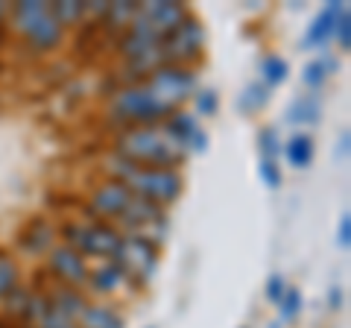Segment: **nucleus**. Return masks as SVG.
Returning <instances> with one entry per match:
<instances>
[{
  "mask_svg": "<svg viewBox=\"0 0 351 328\" xmlns=\"http://www.w3.org/2000/svg\"><path fill=\"white\" fill-rule=\"evenodd\" d=\"M348 141H351V132L346 129L343 138H339V147H337V156H339V159H346V156H348Z\"/></svg>",
  "mask_w": 351,
  "mask_h": 328,
  "instance_id": "34",
  "label": "nucleus"
},
{
  "mask_svg": "<svg viewBox=\"0 0 351 328\" xmlns=\"http://www.w3.org/2000/svg\"><path fill=\"white\" fill-rule=\"evenodd\" d=\"M290 76V65L287 59L276 56V53H269V56H263L261 62V82L267 85V89H276V85H281L284 80Z\"/></svg>",
  "mask_w": 351,
  "mask_h": 328,
  "instance_id": "19",
  "label": "nucleus"
},
{
  "mask_svg": "<svg viewBox=\"0 0 351 328\" xmlns=\"http://www.w3.org/2000/svg\"><path fill=\"white\" fill-rule=\"evenodd\" d=\"M88 284L97 293H114L120 284H126V272L120 270L114 261H106L97 270H88Z\"/></svg>",
  "mask_w": 351,
  "mask_h": 328,
  "instance_id": "15",
  "label": "nucleus"
},
{
  "mask_svg": "<svg viewBox=\"0 0 351 328\" xmlns=\"http://www.w3.org/2000/svg\"><path fill=\"white\" fill-rule=\"evenodd\" d=\"M161 129H164V132H167L184 152H188L191 141L196 138V132H199V124H196V117L188 115V112H173L167 120H164Z\"/></svg>",
  "mask_w": 351,
  "mask_h": 328,
  "instance_id": "13",
  "label": "nucleus"
},
{
  "mask_svg": "<svg viewBox=\"0 0 351 328\" xmlns=\"http://www.w3.org/2000/svg\"><path fill=\"white\" fill-rule=\"evenodd\" d=\"M337 244L339 246H348L351 244V217H348V211L339 217V229H337Z\"/></svg>",
  "mask_w": 351,
  "mask_h": 328,
  "instance_id": "32",
  "label": "nucleus"
},
{
  "mask_svg": "<svg viewBox=\"0 0 351 328\" xmlns=\"http://www.w3.org/2000/svg\"><path fill=\"white\" fill-rule=\"evenodd\" d=\"M319 117H322V106H319V97L316 94L295 97V100L287 106V124L311 126V124H319Z\"/></svg>",
  "mask_w": 351,
  "mask_h": 328,
  "instance_id": "14",
  "label": "nucleus"
},
{
  "mask_svg": "<svg viewBox=\"0 0 351 328\" xmlns=\"http://www.w3.org/2000/svg\"><path fill=\"white\" fill-rule=\"evenodd\" d=\"M193 106H196V115L211 117L217 112V106H219V97H217L214 89H199L193 94Z\"/></svg>",
  "mask_w": 351,
  "mask_h": 328,
  "instance_id": "26",
  "label": "nucleus"
},
{
  "mask_svg": "<svg viewBox=\"0 0 351 328\" xmlns=\"http://www.w3.org/2000/svg\"><path fill=\"white\" fill-rule=\"evenodd\" d=\"M334 71H337V62H334L331 56H322V59H313V62L304 65L302 80H304L307 89H319V85H322Z\"/></svg>",
  "mask_w": 351,
  "mask_h": 328,
  "instance_id": "21",
  "label": "nucleus"
},
{
  "mask_svg": "<svg viewBox=\"0 0 351 328\" xmlns=\"http://www.w3.org/2000/svg\"><path fill=\"white\" fill-rule=\"evenodd\" d=\"M114 152L120 159L138 164V167H156V170H173L188 156L161 126H129L117 138Z\"/></svg>",
  "mask_w": 351,
  "mask_h": 328,
  "instance_id": "2",
  "label": "nucleus"
},
{
  "mask_svg": "<svg viewBox=\"0 0 351 328\" xmlns=\"http://www.w3.org/2000/svg\"><path fill=\"white\" fill-rule=\"evenodd\" d=\"M284 290H287V281H284V276H269V281H267V299L269 302H281V296H284Z\"/></svg>",
  "mask_w": 351,
  "mask_h": 328,
  "instance_id": "31",
  "label": "nucleus"
},
{
  "mask_svg": "<svg viewBox=\"0 0 351 328\" xmlns=\"http://www.w3.org/2000/svg\"><path fill=\"white\" fill-rule=\"evenodd\" d=\"M91 209L97 214L117 220L120 226L129 229V235L138 232H152V226L164 223V209L152 205L147 200H141L138 194H132L126 185H120L114 179H108L103 185H97L91 194Z\"/></svg>",
  "mask_w": 351,
  "mask_h": 328,
  "instance_id": "1",
  "label": "nucleus"
},
{
  "mask_svg": "<svg viewBox=\"0 0 351 328\" xmlns=\"http://www.w3.org/2000/svg\"><path fill=\"white\" fill-rule=\"evenodd\" d=\"M50 270L53 276L64 281V288H82L88 281V261L71 246H53L50 249Z\"/></svg>",
  "mask_w": 351,
  "mask_h": 328,
  "instance_id": "11",
  "label": "nucleus"
},
{
  "mask_svg": "<svg viewBox=\"0 0 351 328\" xmlns=\"http://www.w3.org/2000/svg\"><path fill=\"white\" fill-rule=\"evenodd\" d=\"M112 115H114V120L129 124V126H158L173 112L161 100H156L144 85H132V89H123L114 94Z\"/></svg>",
  "mask_w": 351,
  "mask_h": 328,
  "instance_id": "5",
  "label": "nucleus"
},
{
  "mask_svg": "<svg viewBox=\"0 0 351 328\" xmlns=\"http://www.w3.org/2000/svg\"><path fill=\"white\" fill-rule=\"evenodd\" d=\"M328 302H331V308H334V311H339V305H343V290H339L337 284L331 288V293H328Z\"/></svg>",
  "mask_w": 351,
  "mask_h": 328,
  "instance_id": "33",
  "label": "nucleus"
},
{
  "mask_svg": "<svg viewBox=\"0 0 351 328\" xmlns=\"http://www.w3.org/2000/svg\"><path fill=\"white\" fill-rule=\"evenodd\" d=\"M108 173H112V179L126 185L132 194H138L141 200H147L152 205H170L179 200L182 194V176L176 170H156V167H138V164H132L126 159H120L117 152L108 161Z\"/></svg>",
  "mask_w": 351,
  "mask_h": 328,
  "instance_id": "3",
  "label": "nucleus"
},
{
  "mask_svg": "<svg viewBox=\"0 0 351 328\" xmlns=\"http://www.w3.org/2000/svg\"><path fill=\"white\" fill-rule=\"evenodd\" d=\"M15 30L24 36V41L32 50H53L59 47L64 27L53 15L50 3H38V0H24V3L12 6Z\"/></svg>",
  "mask_w": 351,
  "mask_h": 328,
  "instance_id": "4",
  "label": "nucleus"
},
{
  "mask_svg": "<svg viewBox=\"0 0 351 328\" xmlns=\"http://www.w3.org/2000/svg\"><path fill=\"white\" fill-rule=\"evenodd\" d=\"M53 15H56V21L62 27L68 24H76V21L85 18V3H76V0H64V3H50Z\"/></svg>",
  "mask_w": 351,
  "mask_h": 328,
  "instance_id": "24",
  "label": "nucleus"
},
{
  "mask_svg": "<svg viewBox=\"0 0 351 328\" xmlns=\"http://www.w3.org/2000/svg\"><path fill=\"white\" fill-rule=\"evenodd\" d=\"M343 9H346V6L337 3V0L325 3V9L311 21V27H307V32H304V41H302L304 50H319V47L328 45V38L334 36V24H337V18H339V12H343Z\"/></svg>",
  "mask_w": 351,
  "mask_h": 328,
  "instance_id": "12",
  "label": "nucleus"
},
{
  "mask_svg": "<svg viewBox=\"0 0 351 328\" xmlns=\"http://www.w3.org/2000/svg\"><path fill=\"white\" fill-rule=\"evenodd\" d=\"M112 261L126 272V279H135L138 284H147L152 279V272H156L158 249L149 237L123 235L120 237V246H117V255Z\"/></svg>",
  "mask_w": 351,
  "mask_h": 328,
  "instance_id": "9",
  "label": "nucleus"
},
{
  "mask_svg": "<svg viewBox=\"0 0 351 328\" xmlns=\"http://www.w3.org/2000/svg\"><path fill=\"white\" fill-rule=\"evenodd\" d=\"M188 15L191 12L182 3H167V0H161V3H141L129 24V32H138V36L161 45Z\"/></svg>",
  "mask_w": 351,
  "mask_h": 328,
  "instance_id": "6",
  "label": "nucleus"
},
{
  "mask_svg": "<svg viewBox=\"0 0 351 328\" xmlns=\"http://www.w3.org/2000/svg\"><path fill=\"white\" fill-rule=\"evenodd\" d=\"M21 244H24L29 253H41V249H47V246L53 244V229L44 223V220H36L29 232L21 237Z\"/></svg>",
  "mask_w": 351,
  "mask_h": 328,
  "instance_id": "23",
  "label": "nucleus"
},
{
  "mask_svg": "<svg viewBox=\"0 0 351 328\" xmlns=\"http://www.w3.org/2000/svg\"><path fill=\"white\" fill-rule=\"evenodd\" d=\"M62 235H64V246L76 249L80 255H97V258H114L120 237H123L117 229L106 223H68L62 229Z\"/></svg>",
  "mask_w": 351,
  "mask_h": 328,
  "instance_id": "7",
  "label": "nucleus"
},
{
  "mask_svg": "<svg viewBox=\"0 0 351 328\" xmlns=\"http://www.w3.org/2000/svg\"><path fill=\"white\" fill-rule=\"evenodd\" d=\"M278 305H281V316H284V320H295L299 311H302V290L299 288H287Z\"/></svg>",
  "mask_w": 351,
  "mask_h": 328,
  "instance_id": "27",
  "label": "nucleus"
},
{
  "mask_svg": "<svg viewBox=\"0 0 351 328\" xmlns=\"http://www.w3.org/2000/svg\"><path fill=\"white\" fill-rule=\"evenodd\" d=\"M76 328H123V316L108 305H88L76 320Z\"/></svg>",
  "mask_w": 351,
  "mask_h": 328,
  "instance_id": "16",
  "label": "nucleus"
},
{
  "mask_svg": "<svg viewBox=\"0 0 351 328\" xmlns=\"http://www.w3.org/2000/svg\"><path fill=\"white\" fill-rule=\"evenodd\" d=\"M334 38L339 41V50H348L351 47V12H348V6L339 12L337 18V24H334Z\"/></svg>",
  "mask_w": 351,
  "mask_h": 328,
  "instance_id": "28",
  "label": "nucleus"
},
{
  "mask_svg": "<svg viewBox=\"0 0 351 328\" xmlns=\"http://www.w3.org/2000/svg\"><path fill=\"white\" fill-rule=\"evenodd\" d=\"M202 41H205L202 24L193 15H188L167 38L161 41L164 65H182V68H188L191 62H196L202 56Z\"/></svg>",
  "mask_w": 351,
  "mask_h": 328,
  "instance_id": "10",
  "label": "nucleus"
},
{
  "mask_svg": "<svg viewBox=\"0 0 351 328\" xmlns=\"http://www.w3.org/2000/svg\"><path fill=\"white\" fill-rule=\"evenodd\" d=\"M144 89L167 106L170 112H176L188 97L196 94V76L191 68H182V65H164V68L149 73Z\"/></svg>",
  "mask_w": 351,
  "mask_h": 328,
  "instance_id": "8",
  "label": "nucleus"
},
{
  "mask_svg": "<svg viewBox=\"0 0 351 328\" xmlns=\"http://www.w3.org/2000/svg\"><path fill=\"white\" fill-rule=\"evenodd\" d=\"M261 179L267 182L272 191L281 188V170H278V164L269 161V159H261Z\"/></svg>",
  "mask_w": 351,
  "mask_h": 328,
  "instance_id": "30",
  "label": "nucleus"
},
{
  "mask_svg": "<svg viewBox=\"0 0 351 328\" xmlns=\"http://www.w3.org/2000/svg\"><path fill=\"white\" fill-rule=\"evenodd\" d=\"M267 103H269V89L263 82H252V85H246V89H243V94H240L237 108H240V112H246V115H255Z\"/></svg>",
  "mask_w": 351,
  "mask_h": 328,
  "instance_id": "20",
  "label": "nucleus"
},
{
  "mask_svg": "<svg viewBox=\"0 0 351 328\" xmlns=\"http://www.w3.org/2000/svg\"><path fill=\"white\" fill-rule=\"evenodd\" d=\"M50 299V305L53 308H56L59 314H64L68 316V320H80V314L88 308V302L82 299V293L76 290V288H59L56 293H53V296H47Z\"/></svg>",
  "mask_w": 351,
  "mask_h": 328,
  "instance_id": "18",
  "label": "nucleus"
},
{
  "mask_svg": "<svg viewBox=\"0 0 351 328\" xmlns=\"http://www.w3.org/2000/svg\"><path fill=\"white\" fill-rule=\"evenodd\" d=\"M21 272H18V264L12 261V255L3 253L0 249V299H6L9 293H12L15 288H21Z\"/></svg>",
  "mask_w": 351,
  "mask_h": 328,
  "instance_id": "22",
  "label": "nucleus"
},
{
  "mask_svg": "<svg viewBox=\"0 0 351 328\" xmlns=\"http://www.w3.org/2000/svg\"><path fill=\"white\" fill-rule=\"evenodd\" d=\"M135 12H138V3H108V9H106V21L108 24H114V27H126L129 30V24H132V18H135Z\"/></svg>",
  "mask_w": 351,
  "mask_h": 328,
  "instance_id": "25",
  "label": "nucleus"
},
{
  "mask_svg": "<svg viewBox=\"0 0 351 328\" xmlns=\"http://www.w3.org/2000/svg\"><path fill=\"white\" fill-rule=\"evenodd\" d=\"M258 141H261V152H263V159H269V161H276L278 159V152H281V144H278V132L276 129H261V135H258Z\"/></svg>",
  "mask_w": 351,
  "mask_h": 328,
  "instance_id": "29",
  "label": "nucleus"
},
{
  "mask_svg": "<svg viewBox=\"0 0 351 328\" xmlns=\"http://www.w3.org/2000/svg\"><path fill=\"white\" fill-rule=\"evenodd\" d=\"M281 152H284V159H287L295 170L311 167V161H313V138L307 132H295L287 144L281 147Z\"/></svg>",
  "mask_w": 351,
  "mask_h": 328,
  "instance_id": "17",
  "label": "nucleus"
}]
</instances>
